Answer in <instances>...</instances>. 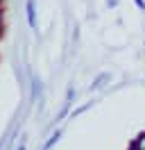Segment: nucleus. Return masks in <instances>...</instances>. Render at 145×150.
I'll use <instances>...</instances> for the list:
<instances>
[{
    "label": "nucleus",
    "instance_id": "obj_1",
    "mask_svg": "<svg viewBox=\"0 0 145 150\" xmlns=\"http://www.w3.org/2000/svg\"><path fill=\"white\" fill-rule=\"evenodd\" d=\"M25 14H27V25L30 30H36V9H34V0L25 2Z\"/></svg>",
    "mask_w": 145,
    "mask_h": 150
},
{
    "label": "nucleus",
    "instance_id": "obj_2",
    "mask_svg": "<svg viewBox=\"0 0 145 150\" xmlns=\"http://www.w3.org/2000/svg\"><path fill=\"white\" fill-rule=\"evenodd\" d=\"M109 80H111V75H109V73H100L98 77L93 80V84H91L89 89H91V91H98V89H102V86H104V82H109Z\"/></svg>",
    "mask_w": 145,
    "mask_h": 150
},
{
    "label": "nucleus",
    "instance_id": "obj_3",
    "mask_svg": "<svg viewBox=\"0 0 145 150\" xmlns=\"http://www.w3.org/2000/svg\"><path fill=\"white\" fill-rule=\"evenodd\" d=\"M61 134H63V130H54V134H50V139L45 141V146H43V150H50L54 146V143H57V141L61 139Z\"/></svg>",
    "mask_w": 145,
    "mask_h": 150
},
{
    "label": "nucleus",
    "instance_id": "obj_4",
    "mask_svg": "<svg viewBox=\"0 0 145 150\" xmlns=\"http://www.w3.org/2000/svg\"><path fill=\"white\" fill-rule=\"evenodd\" d=\"M136 143V148L138 150H145V132H141V134H138V137H136V139H132Z\"/></svg>",
    "mask_w": 145,
    "mask_h": 150
},
{
    "label": "nucleus",
    "instance_id": "obj_5",
    "mask_svg": "<svg viewBox=\"0 0 145 150\" xmlns=\"http://www.w3.org/2000/svg\"><path fill=\"white\" fill-rule=\"evenodd\" d=\"M2 32H5V11L0 7V37H2Z\"/></svg>",
    "mask_w": 145,
    "mask_h": 150
},
{
    "label": "nucleus",
    "instance_id": "obj_6",
    "mask_svg": "<svg viewBox=\"0 0 145 150\" xmlns=\"http://www.w3.org/2000/svg\"><path fill=\"white\" fill-rule=\"evenodd\" d=\"M89 107H91V103H89V105H84V107H80V109H75V112H72V118H75V116H80V114H84Z\"/></svg>",
    "mask_w": 145,
    "mask_h": 150
},
{
    "label": "nucleus",
    "instance_id": "obj_7",
    "mask_svg": "<svg viewBox=\"0 0 145 150\" xmlns=\"http://www.w3.org/2000/svg\"><path fill=\"white\" fill-rule=\"evenodd\" d=\"M134 5H136L141 11H145V0H134Z\"/></svg>",
    "mask_w": 145,
    "mask_h": 150
},
{
    "label": "nucleus",
    "instance_id": "obj_8",
    "mask_svg": "<svg viewBox=\"0 0 145 150\" xmlns=\"http://www.w3.org/2000/svg\"><path fill=\"white\" fill-rule=\"evenodd\" d=\"M107 5L111 7V9H113V7H118V0H107Z\"/></svg>",
    "mask_w": 145,
    "mask_h": 150
},
{
    "label": "nucleus",
    "instance_id": "obj_9",
    "mask_svg": "<svg viewBox=\"0 0 145 150\" xmlns=\"http://www.w3.org/2000/svg\"><path fill=\"white\" fill-rule=\"evenodd\" d=\"M16 150H27V148H25V143H20V146H18Z\"/></svg>",
    "mask_w": 145,
    "mask_h": 150
},
{
    "label": "nucleus",
    "instance_id": "obj_10",
    "mask_svg": "<svg viewBox=\"0 0 145 150\" xmlns=\"http://www.w3.org/2000/svg\"><path fill=\"white\" fill-rule=\"evenodd\" d=\"M2 5H5V0H0V7H2Z\"/></svg>",
    "mask_w": 145,
    "mask_h": 150
}]
</instances>
